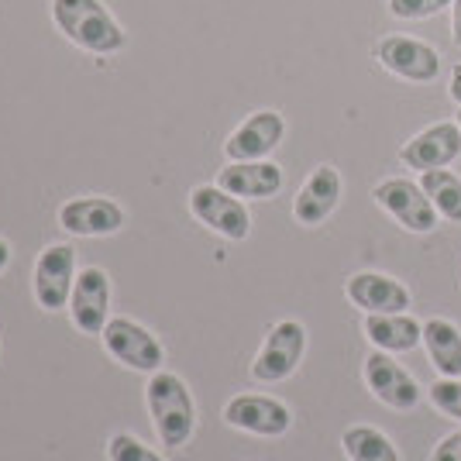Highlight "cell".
I'll use <instances>...</instances> for the list:
<instances>
[{
    "label": "cell",
    "mask_w": 461,
    "mask_h": 461,
    "mask_svg": "<svg viewBox=\"0 0 461 461\" xmlns=\"http://www.w3.org/2000/svg\"><path fill=\"white\" fill-rule=\"evenodd\" d=\"M100 338H104V348H107V355H111L114 362L135 368V372L152 375V372H158L162 362H166L162 341L155 338L149 327H141L138 321H131V317H111Z\"/></svg>",
    "instance_id": "cell-3"
},
{
    "label": "cell",
    "mask_w": 461,
    "mask_h": 461,
    "mask_svg": "<svg viewBox=\"0 0 461 461\" xmlns=\"http://www.w3.org/2000/svg\"><path fill=\"white\" fill-rule=\"evenodd\" d=\"M107 458L111 461H166L149 444H141L135 434H114L107 441Z\"/></svg>",
    "instance_id": "cell-22"
},
{
    "label": "cell",
    "mask_w": 461,
    "mask_h": 461,
    "mask_svg": "<svg viewBox=\"0 0 461 461\" xmlns=\"http://www.w3.org/2000/svg\"><path fill=\"white\" fill-rule=\"evenodd\" d=\"M145 403L158 430V441L166 447H183L196 430V406H193L190 385L183 383L176 372H152Z\"/></svg>",
    "instance_id": "cell-2"
},
{
    "label": "cell",
    "mask_w": 461,
    "mask_h": 461,
    "mask_svg": "<svg viewBox=\"0 0 461 461\" xmlns=\"http://www.w3.org/2000/svg\"><path fill=\"white\" fill-rule=\"evenodd\" d=\"M430 403L441 410L444 417L461 420V379H438L430 383Z\"/></svg>",
    "instance_id": "cell-24"
},
{
    "label": "cell",
    "mask_w": 461,
    "mask_h": 461,
    "mask_svg": "<svg viewBox=\"0 0 461 461\" xmlns=\"http://www.w3.org/2000/svg\"><path fill=\"white\" fill-rule=\"evenodd\" d=\"M372 196L400 228L413 230V234H430L438 228V211H434V203L423 193L420 183H413V179L389 176L372 190Z\"/></svg>",
    "instance_id": "cell-4"
},
{
    "label": "cell",
    "mask_w": 461,
    "mask_h": 461,
    "mask_svg": "<svg viewBox=\"0 0 461 461\" xmlns=\"http://www.w3.org/2000/svg\"><path fill=\"white\" fill-rule=\"evenodd\" d=\"M338 203H341V173L334 166H317L293 200V217L303 228H317L334 213Z\"/></svg>",
    "instance_id": "cell-15"
},
{
    "label": "cell",
    "mask_w": 461,
    "mask_h": 461,
    "mask_svg": "<svg viewBox=\"0 0 461 461\" xmlns=\"http://www.w3.org/2000/svg\"><path fill=\"white\" fill-rule=\"evenodd\" d=\"M458 128H461V111H458Z\"/></svg>",
    "instance_id": "cell-29"
},
{
    "label": "cell",
    "mask_w": 461,
    "mask_h": 461,
    "mask_svg": "<svg viewBox=\"0 0 461 461\" xmlns=\"http://www.w3.org/2000/svg\"><path fill=\"white\" fill-rule=\"evenodd\" d=\"M69 313L79 334H104V327L111 321V276L100 266H86L77 272Z\"/></svg>",
    "instance_id": "cell-9"
},
{
    "label": "cell",
    "mask_w": 461,
    "mask_h": 461,
    "mask_svg": "<svg viewBox=\"0 0 461 461\" xmlns=\"http://www.w3.org/2000/svg\"><path fill=\"white\" fill-rule=\"evenodd\" d=\"M283 135H286V121L279 111H255L238 124V131H230V138L224 141V155H228V162L269 158L279 149Z\"/></svg>",
    "instance_id": "cell-11"
},
{
    "label": "cell",
    "mask_w": 461,
    "mask_h": 461,
    "mask_svg": "<svg viewBox=\"0 0 461 461\" xmlns=\"http://www.w3.org/2000/svg\"><path fill=\"white\" fill-rule=\"evenodd\" d=\"M7 266H11V245L0 238V272L7 269Z\"/></svg>",
    "instance_id": "cell-28"
},
{
    "label": "cell",
    "mask_w": 461,
    "mask_h": 461,
    "mask_svg": "<svg viewBox=\"0 0 461 461\" xmlns=\"http://www.w3.org/2000/svg\"><path fill=\"white\" fill-rule=\"evenodd\" d=\"M451 7V0H389V14L400 21H423Z\"/></svg>",
    "instance_id": "cell-23"
},
{
    "label": "cell",
    "mask_w": 461,
    "mask_h": 461,
    "mask_svg": "<svg viewBox=\"0 0 461 461\" xmlns=\"http://www.w3.org/2000/svg\"><path fill=\"white\" fill-rule=\"evenodd\" d=\"M59 228L77 234V238H104V234H117L124 228V211L104 196H79V200L62 203Z\"/></svg>",
    "instance_id": "cell-14"
},
{
    "label": "cell",
    "mask_w": 461,
    "mask_h": 461,
    "mask_svg": "<svg viewBox=\"0 0 461 461\" xmlns=\"http://www.w3.org/2000/svg\"><path fill=\"white\" fill-rule=\"evenodd\" d=\"M366 385L379 403L393 406V410H413L423 400L417 379L389 351H379V348L366 358Z\"/></svg>",
    "instance_id": "cell-10"
},
{
    "label": "cell",
    "mask_w": 461,
    "mask_h": 461,
    "mask_svg": "<svg viewBox=\"0 0 461 461\" xmlns=\"http://www.w3.org/2000/svg\"><path fill=\"white\" fill-rule=\"evenodd\" d=\"M447 94H451L455 104H461V62L455 66V73H451V86H447Z\"/></svg>",
    "instance_id": "cell-27"
},
{
    "label": "cell",
    "mask_w": 461,
    "mask_h": 461,
    "mask_svg": "<svg viewBox=\"0 0 461 461\" xmlns=\"http://www.w3.org/2000/svg\"><path fill=\"white\" fill-rule=\"evenodd\" d=\"M345 293L366 313H406L410 307V289L385 272H355L348 279Z\"/></svg>",
    "instance_id": "cell-16"
},
{
    "label": "cell",
    "mask_w": 461,
    "mask_h": 461,
    "mask_svg": "<svg viewBox=\"0 0 461 461\" xmlns=\"http://www.w3.org/2000/svg\"><path fill=\"white\" fill-rule=\"evenodd\" d=\"M375 59L385 73L410 83H430L441 73V56L434 45H427L420 39H410V35H389L375 45Z\"/></svg>",
    "instance_id": "cell-7"
},
{
    "label": "cell",
    "mask_w": 461,
    "mask_h": 461,
    "mask_svg": "<svg viewBox=\"0 0 461 461\" xmlns=\"http://www.w3.org/2000/svg\"><path fill=\"white\" fill-rule=\"evenodd\" d=\"M303 351H307V327L300 321H279V324H272L266 345L255 355L251 375L258 383H283L300 368Z\"/></svg>",
    "instance_id": "cell-5"
},
{
    "label": "cell",
    "mask_w": 461,
    "mask_h": 461,
    "mask_svg": "<svg viewBox=\"0 0 461 461\" xmlns=\"http://www.w3.org/2000/svg\"><path fill=\"white\" fill-rule=\"evenodd\" d=\"M341 444H345V455L351 461H400L396 444L389 441L383 430L368 427V423H355V427H348Z\"/></svg>",
    "instance_id": "cell-21"
},
{
    "label": "cell",
    "mask_w": 461,
    "mask_h": 461,
    "mask_svg": "<svg viewBox=\"0 0 461 461\" xmlns=\"http://www.w3.org/2000/svg\"><path fill=\"white\" fill-rule=\"evenodd\" d=\"M420 186L430 196L438 217H444L447 224H461V176L451 169H427L420 173Z\"/></svg>",
    "instance_id": "cell-20"
},
{
    "label": "cell",
    "mask_w": 461,
    "mask_h": 461,
    "mask_svg": "<svg viewBox=\"0 0 461 461\" xmlns=\"http://www.w3.org/2000/svg\"><path fill=\"white\" fill-rule=\"evenodd\" d=\"M430 461H461V430L447 434V438H444V441L434 447Z\"/></svg>",
    "instance_id": "cell-25"
},
{
    "label": "cell",
    "mask_w": 461,
    "mask_h": 461,
    "mask_svg": "<svg viewBox=\"0 0 461 461\" xmlns=\"http://www.w3.org/2000/svg\"><path fill=\"white\" fill-rule=\"evenodd\" d=\"M73 283H77V249L73 245H49L35 262V279H32L39 307L49 313L69 307Z\"/></svg>",
    "instance_id": "cell-8"
},
{
    "label": "cell",
    "mask_w": 461,
    "mask_h": 461,
    "mask_svg": "<svg viewBox=\"0 0 461 461\" xmlns=\"http://www.w3.org/2000/svg\"><path fill=\"white\" fill-rule=\"evenodd\" d=\"M423 345L434 368L444 379H461V330L458 324L444 321V317H430L423 324Z\"/></svg>",
    "instance_id": "cell-19"
},
{
    "label": "cell",
    "mask_w": 461,
    "mask_h": 461,
    "mask_svg": "<svg viewBox=\"0 0 461 461\" xmlns=\"http://www.w3.org/2000/svg\"><path fill=\"white\" fill-rule=\"evenodd\" d=\"M224 420L245 434L255 438H283L289 427H293V413L286 403L272 400V396H258V393H245V396H234L224 406Z\"/></svg>",
    "instance_id": "cell-12"
},
{
    "label": "cell",
    "mask_w": 461,
    "mask_h": 461,
    "mask_svg": "<svg viewBox=\"0 0 461 461\" xmlns=\"http://www.w3.org/2000/svg\"><path fill=\"white\" fill-rule=\"evenodd\" d=\"M461 155V128L458 121H438L430 128H423L420 135H413L403 145V158L406 169H417V173H427V169H447L455 158Z\"/></svg>",
    "instance_id": "cell-13"
},
{
    "label": "cell",
    "mask_w": 461,
    "mask_h": 461,
    "mask_svg": "<svg viewBox=\"0 0 461 461\" xmlns=\"http://www.w3.org/2000/svg\"><path fill=\"white\" fill-rule=\"evenodd\" d=\"M52 21L73 45L94 56H114L128 45L124 28L100 0H52Z\"/></svg>",
    "instance_id": "cell-1"
},
{
    "label": "cell",
    "mask_w": 461,
    "mask_h": 461,
    "mask_svg": "<svg viewBox=\"0 0 461 461\" xmlns=\"http://www.w3.org/2000/svg\"><path fill=\"white\" fill-rule=\"evenodd\" d=\"M190 211L200 224H207L228 241H245L251 230V213L241 196L221 190V186H196L190 193Z\"/></svg>",
    "instance_id": "cell-6"
},
{
    "label": "cell",
    "mask_w": 461,
    "mask_h": 461,
    "mask_svg": "<svg viewBox=\"0 0 461 461\" xmlns=\"http://www.w3.org/2000/svg\"><path fill=\"white\" fill-rule=\"evenodd\" d=\"M217 186L241 196V200H272L276 193L283 190V169L269 158L228 162V169L217 173Z\"/></svg>",
    "instance_id": "cell-17"
},
{
    "label": "cell",
    "mask_w": 461,
    "mask_h": 461,
    "mask_svg": "<svg viewBox=\"0 0 461 461\" xmlns=\"http://www.w3.org/2000/svg\"><path fill=\"white\" fill-rule=\"evenodd\" d=\"M366 338L379 351H413L423 341V324L410 313H366Z\"/></svg>",
    "instance_id": "cell-18"
},
{
    "label": "cell",
    "mask_w": 461,
    "mask_h": 461,
    "mask_svg": "<svg viewBox=\"0 0 461 461\" xmlns=\"http://www.w3.org/2000/svg\"><path fill=\"white\" fill-rule=\"evenodd\" d=\"M451 35L455 45H461V0H451Z\"/></svg>",
    "instance_id": "cell-26"
}]
</instances>
